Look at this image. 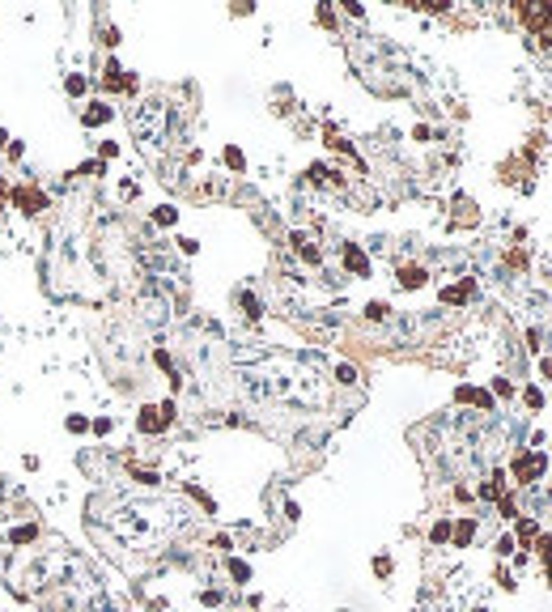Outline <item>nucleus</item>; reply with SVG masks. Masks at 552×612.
<instances>
[{
    "label": "nucleus",
    "instance_id": "nucleus-1",
    "mask_svg": "<svg viewBox=\"0 0 552 612\" xmlns=\"http://www.w3.org/2000/svg\"><path fill=\"white\" fill-rule=\"evenodd\" d=\"M539 468H544V463H539V459H523V463H518V476H535V472H539Z\"/></svg>",
    "mask_w": 552,
    "mask_h": 612
}]
</instances>
